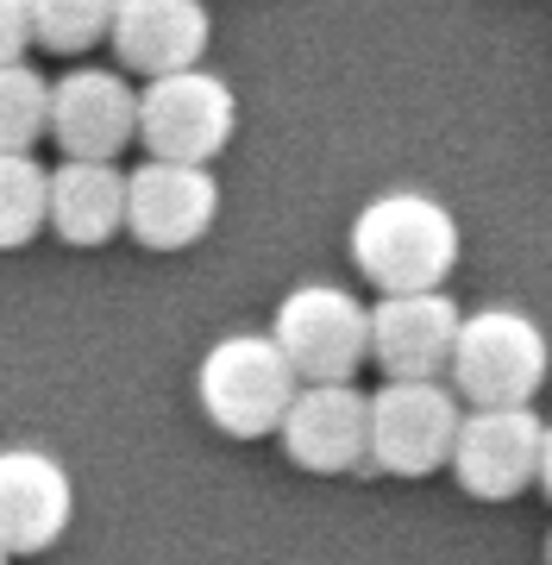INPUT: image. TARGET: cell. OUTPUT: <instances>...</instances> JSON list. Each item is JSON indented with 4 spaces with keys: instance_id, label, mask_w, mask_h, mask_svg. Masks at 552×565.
Wrapping results in <instances>:
<instances>
[{
    "instance_id": "8fae6325",
    "label": "cell",
    "mask_w": 552,
    "mask_h": 565,
    "mask_svg": "<svg viewBox=\"0 0 552 565\" xmlns=\"http://www.w3.org/2000/svg\"><path fill=\"white\" fill-rule=\"evenodd\" d=\"M277 440L314 478L358 471V465H370V396L351 384H302Z\"/></svg>"
},
{
    "instance_id": "8992f818",
    "label": "cell",
    "mask_w": 552,
    "mask_h": 565,
    "mask_svg": "<svg viewBox=\"0 0 552 565\" xmlns=\"http://www.w3.org/2000/svg\"><path fill=\"white\" fill-rule=\"evenodd\" d=\"M458 390L440 377H389L370 396V465L389 478H427L440 465H452V440H458Z\"/></svg>"
},
{
    "instance_id": "ac0fdd59",
    "label": "cell",
    "mask_w": 552,
    "mask_h": 565,
    "mask_svg": "<svg viewBox=\"0 0 552 565\" xmlns=\"http://www.w3.org/2000/svg\"><path fill=\"white\" fill-rule=\"evenodd\" d=\"M32 44V13L25 0H0V63H20Z\"/></svg>"
},
{
    "instance_id": "4fadbf2b",
    "label": "cell",
    "mask_w": 552,
    "mask_h": 565,
    "mask_svg": "<svg viewBox=\"0 0 552 565\" xmlns=\"http://www.w3.org/2000/svg\"><path fill=\"white\" fill-rule=\"evenodd\" d=\"M107 44L132 76H170V70L207 57L214 13H207V0H113Z\"/></svg>"
},
{
    "instance_id": "44dd1931",
    "label": "cell",
    "mask_w": 552,
    "mask_h": 565,
    "mask_svg": "<svg viewBox=\"0 0 552 565\" xmlns=\"http://www.w3.org/2000/svg\"><path fill=\"white\" fill-rule=\"evenodd\" d=\"M546 565H552V534H546Z\"/></svg>"
},
{
    "instance_id": "2e32d148",
    "label": "cell",
    "mask_w": 552,
    "mask_h": 565,
    "mask_svg": "<svg viewBox=\"0 0 552 565\" xmlns=\"http://www.w3.org/2000/svg\"><path fill=\"white\" fill-rule=\"evenodd\" d=\"M51 139V82L32 63H0V151H32Z\"/></svg>"
},
{
    "instance_id": "6da1fadb",
    "label": "cell",
    "mask_w": 552,
    "mask_h": 565,
    "mask_svg": "<svg viewBox=\"0 0 552 565\" xmlns=\"http://www.w3.org/2000/svg\"><path fill=\"white\" fill-rule=\"evenodd\" d=\"M351 264L370 289H440L458 264V221L427 189H383L351 221Z\"/></svg>"
},
{
    "instance_id": "5bb4252c",
    "label": "cell",
    "mask_w": 552,
    "mask_h": 565,
    "mask_svg": "<svg viewBox=\"0 0 552 565\" xmlns=\"http://www.w3.org/2000/svg\"><path fill=\"white\" fill-rule=\"evenodd\" d=\"M51 226L63 245H107L126 233V170L107 158H63L51 170Z\"/></svg>"
},
{
    "instance_id": "30bf717a",
    "label": "cell",
    "mask_w": 552,
    "mask_h": 565,
    "mask_svg": "<svg viewBox=\"0 0 552 565\" xmlns=\"http://www.w3.org/2000/svg\"><path fill=\"white\" fill-rule=\"evenodd\" d=\"M465 308L446 289H396L370 302V359L383 377H446Z\"/></svg>"
},
{
    "instance_id": "ba28073f",
    "label": "cell",
    "mask_w": 552,
    "mask_h": 565,
    "mask_svg": "<svg viewBox=\"0 0 552 565\" xmlns=\"http://www.w3.org/2000/svg\"><path fill=\"white\" fill-rule=\"evenodd\" d=\"M220 214V182L207 163H176V158H144L126 170V233L144 252H188L207 239V226Z\"/></svg>"
},
{
    "instance_id": "7a4b0ae2",
    "label": "cell",
    "mask_w": 552,
    "mask_h": 565,
    "mask_svg": "<svg viewBox=\"0 0 552 565\" xmlns=\"http://www.w3.org/2000/svg\"><path fill=\"white\" fill-rule=\"evenodd\" d=\"M295 390H302V377H295V364L283 359V345L270 333H226L202 352V371H195L202 415L232 440L277 434Z\"/></svg>"
},
{
    "instance_id": "9a60e30c",
    "label": "cell",
    "mask_w": 552,
    "mask_h": 565,
    "mask_svg": "<svg viewBox=\"0 0 552 565\" xmlns=\"http://www.w3.org/2000/svg\"><path fill=\"white\" fill-rule=\"evenodd\" d=\"M51 226V170L32 151H0V252H20Z\"/></svg>"
},
{
    "instance_id": "7c38bea8",
    "label": "cell",
    "mask_w": 552,
    "mask_h": 565,
    "mask_svg": "<svg viewBox=\"0 0 552 565\" xmlns=\"http://www.w3.org/2000/svg\"><path fill=\"white\" fill-rule=\"evenodd\" d=\"M51 139L63 158H120L139 145V88H126L113 70H69L51 82Z\"/></svg>"
},
{
    "instance_id": "ffe728a7",
    "label": "cell",
    "mask_w": 552,
    "mask_h": 565,
    "mask_svg": "<svg viewBox=\"0 0 552 565\" xmlns=\"http://www.w3.org/2000/svg\"><path fill=\"white\" fill-rule=\"evenodd\" d=\"M0 565H13V553H7V546H0Z\"/></svg>"
},
{
    "instance_id": "5b68a950",
    "label": "cell",
    "mask_w": 552,
    "mask_h": 565,
    "mask_svg": "<svg viewBox=\"0 0 552 565\" xmlns=\"http://www.w3.org/2000/svg\"><path fill=\"white\" fill-rule=\"evenodd\" d=\"M270 340L283 345L302 384H351V371L370 359V308L351 289L302 282L277 302Z\"/></svg>"
},
{
    "instance_id": "277c9868",
    "label": "cell",
    "mask_w": 552,
    "mask_h": 565,
    "mask_svg": "<svg viewBox=\"0 0 552 565\" xmlns=\"http://www.w3.org/2000/svg\"><path fill=\"white\" fill-rule=\"evenodd\" d=\"M239 132V102L226 76L188 63L170 76H144L139 88V145L144 158H176V163H214Z\"/></svg>"
},
{
    "instance_id": "d6986e66",
    "label": "cell",
    "mask_w": 552,
    "mask_h": 565,
    "mask_svg": "<svg viewBox=\"0 0 552 565\" xmlns=\"http://www.w3.org/2000/svg\"><path fill=\"white\" fill-rule=\"evenodd\" d=\"M540 490L552 497V422H546V440H540Z\"/></svg>"
},
{
    "instance_id": "52a82bcc",
    "label": "cell",
    "mask_w": 552,
    "mask_h": 565,
    "mask_svg": "<svg viewBox=\"0 0 552 565\" xmlns=\"http://www.w3.org/2000/svg\"><path fill=\"white\" fill-rule=\"evenodd\" d=\"M540 440L546 422L533 415V403H509V408H470L458 422L452 440V471L458 490L477 503H509L528 484H540Z\"/></svg>"
},
{
    "instance_id": "e0dca14e",
    "label": "cell",
    "mask_w": 552,
    "mask_h": 565,
    "mask_svg": "<svg viewBox=\"0 0 552 565\" xmlns=\"http://www.w3.org/2000/svg\"><path fill=\"white\" fill-rule=\"evenodd\" d=\"M32 13V44L44 51H88L113 25V0H25Z\"/></svg>"
},
{
    "instance_id": "3957f363",
    "label": "cell",
    "mask_w": 552,
    "mask_h": 565,
    "mask_svg": "<svg viewBox=\"0 0 552 565\" xmlns=\"http://www.w3.org/2000/svg\"><path fill=\"white\" fill-rule=\"evenodd\" d=\"M546 327L521 315V308H477L458 327L452 345V390L470 408H509V403H533V390L546 384Z\"/></svg>"
},
{
    "instance_id": "9c48e42d",
    "label": "cell",
    "mask_w": 552,
    "mask_h": 565,
    "mask_svg": "<svg viewBox=\"0 0 552 565\" xmlns=\"http://www.w3.org/2000/svg\"><path fill=\"white\" fill-rule=\"evenodd\" d=\"M76 522V478L44 446H0V546L13 559L51 553Z\"/></svg>"
}]
</instances>
